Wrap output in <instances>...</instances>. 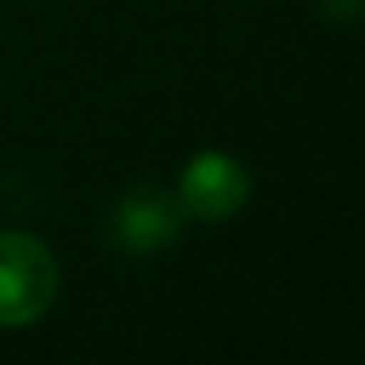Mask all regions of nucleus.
I'll return each mask as SVG.
<instances>
[{"mask_svg":"<svg viewBox=\"0 0 365 365\" xmlns=\"http://www.w3.org/2000/svg\"><path fill=\"white\" fill-rule=\"evenodd\" d=\"M314 5H318L322 18H331V22H339V26H356L365 0H314Z\"/></svg>","mask_w":365,"mask_h":365,"instance_id":"4","label":"nucleus"},{"mask_svg":"<svg viewBox=\"0 0 365 365\" xmlns=\"http://www.w3.org/2000/svg\"><path fill=\"white\" fill-rule=\"evenodd\" d=\"M254 180L245 172V163L228 150H198L185 168H180V185L176 198L185 207V215L202 220V224H220L228 215H237L250 202Z\"/></svg>","mask_w":365,"mask_h":365,"instance_id":"2","label":"nucleus"},{"mask_svg":"<svg viewBox=\"0 0 365 365\" xmlns=\"http://www.w3.org/2000/svg\"><path fill=\"white\" fill-rule=\"evenodd\" d=\"M180 224H185V207L176 194L138 185L125 198H116L108 215V241L120 254H155L180 237Z\"/></svg>","mask_w":365,"mask_h":365,"instance_id":"3","label":"nucleus"},{"mask_svg":"<svg viewBox=\"0 0 365 365\" xmlns=\"http://www.w3.org/2000/svg\"><path fill=\"white\" fill-rule=\"evenodd\" d=\"M61 292L56 254L31 232H0V327L39 322Z\"/></svg>","mask_w":365,"mask_h":365,"instance_id":"1","label":"nucleus"}]
</instances>
